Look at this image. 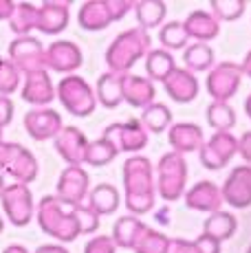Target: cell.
Segmentation results:
<instances>
[{
	"mask_svg": "<svg viewBox=\"0 0 251 253\" xmlns=\"http://www.w3.org/2000/svg\"><path fill=\"white\" fill-rule=\"evenodd\" d=\"M36 218L46 236L60 242H73L80 233H93L99 229V216L86 205H69L53 196L40 198Z\"/></svg>",
	"mask_w": 251,
	"mask_h": 253,
	"instance_id": "1",
	"label": "cell"
},
{
	"mask_svg": "<svg viewBox=\"0 0 251 253\" xmlns=\"http://www.w3.org/2000/svg\"><path fill=\"white\" fill-rule=\"evenodd\" d=\"M126 205L132 213H146L154 203L152 168L143 157H132L124 163Z\"/></svg>",
	"mask_w": 251,
	"mask_h": 253,
	"instance_id": "2",
	"label": "cell"
},
{
	"mask_svg": "<svg viewBox=\"0 0 251 253\" xmlns=\"http://www.w3.org/2000/svg\"><path fill=\"white\" fill-rule=\"evenodd\" d=\"M148 46H150V36L143 29H128L119 33L106 51V64L110 73L126 75L130 66L148 51Z\"/></svg>",
	"mask_w": 251,
	"mask_h": 253,
	"instance_id": "3",
	"label": "cell"
},
{
	"mask_svg": "<svg viewBox=\"0 0 251 253\" xmlns=\"http://www.w3.org/2000/svg\"><path fill=\"white\" fill-rule=\"evenodd\" d=\"M0 172L11 176L16 183L29 185L38 178V159L22 143L0 141Z\"/></svg>",
	"mask_w": 251,
	"mask_h": 253,
	"instance_id": "4",
	"label": "cell"
},
{
	"mask_svg": "<svg viewBox=\"0 0 251 253\" xmlns=\"http://www.w3.org/2000/svg\"><path fill=\"white\" fill-rule=\"evenodd\" d=\"M55 97L62 101L66 110L73 117H88L93 115L97 106V97L90 84L80 75H64L60 84L55 86Z\"/></svg>",
	"mask_w": 251,
	"mask_h": 253,
	"instance_id": "5",
	"label": "cell"
},
{
	"mask_svg": "<svg viewBox=\"0 0 251 253\" xmlns=\"http://www.w3.org/2000/svg\"><path fill=\"white\" fill-rule=\"evenodd\" d=\"M0 203H2L4 216L13 227H27L36 216V203H33V194L29 189V185H7L0 194Z\"/></svg>",
	"mask_w": 251,
	"mask_h": 253,
	"instance_id": "6",
	"label": "cell"
},
{
	"mask_svg": "<svg viewBox=\"0 0 251 253\" xmlns=\"http://www.w3.org/2000/svg\"><path fill=\"white\" fill-rule=\"evenodd\" d=\"M44 51L42 42L33 36L25 38H16V40L9 44V62L22 73V77L29 73H36L46 69L44 66Z\"/></svg>",
	"mask_w": 251,
	"mask_h": 253,
	"instance_id": "7",
	"label": "cell"
},
{
	"mask_svg": "<svg viewBox=\"0 0 251 253\" xmlns=\"http://www.w3.org/2000/svg\"><path fill=\"white\" fill-rule=\"evenodd\" d=\"M88 172L82 165H66L57 178L55 196L69 205H82V201L88 196Z\"/></svg>",
	"mask_w": 251,
	"mask_h": 253,
	"instance_id": "8",
	"label": "cell"
},
{
	"mask_svg": "<svg viewBox=\"0 0 251 253\" xmlns=\"http://www.w3.org/2000/svg\"><path fill=\"white\" fill-rule=\"evenodd\" d=\"M25 124L27 134L33 141H49L55 139L60 134V130L64 128L62 126V117L57 110L53 108H31L22 119Z\"/></svg>",
	"mask_w": 251,
	"mask_h": 253,
	"instance_id": "9",
	"label": "cell"
},
{
	"mask_svg": "<svg viewBox=\"0 0 251 253\" xmlns=\"http://www.w3.org/2000/svg\"><path fill=\"white\" fill-rule=\"evenodd\" d=\"M44 66L55 73L73 75V71H77L82 66L80 46L71 40H55L44 51Z\"/></svg>",
	"mask_w": 251,
	"mask_h": 253,
	"instance_id": "10",
	"label": "cell"
},
{
	"mask_svg": "<svg viewBox=\"0 0 251 253\" xmlns=\"http://www.w3.org/2000/svg\"><path fill=\"white\" fill-rule=\"evenodd\" d=\"M104 137L117 148V152H137L146 145V128L132 119L126 124H113L104 130Z\"/></svg>",
	"mask_w": 251,
	"mask_h": 253,
	"instance_id": "11",
	"label": "cell"
},
{
	"mask_svg": "<svg viewBox=\"0 0 251 253\" xmlns=\"http://www.w3.org/2000/svg\"><path fill=\"white\" fill-rule=\"evenodd\" d=\"M159 172H161V196L166 201H176L187 178V165L178 154H163Z\"/></svg>",
	"mask_w": 251,
	"mask_h": 253,
	"instance_id": "12",
	"label": "cell"
},
{
	"mask_svg": "<svg viewBox=\"0 0 251 253\" xmlns=\"http://www.w3.org/2000/svg\"><path fill=\"white\" fill-rule=\"evenodd\" d=\"M20 97L31 106L38 108H44L55 99V86L51 82V75L46 69L29 73L22 80V88H20Z\"/></svg>",
	"mask_w": 251,
	"mask_h": 253,
	"instance_id": "13",
	"label": "cell"
},
{
	"mask_svg": "<svg viewBox=\"0 0 251 253\" xmlns=\"http://www.w3.org/2000/svg\"><path fill=\"white\" fill-rule=\"evenodd\" d=\"M57 154L66 161V165H82L86 157V148H88V139L75 126H64L55 139H53Z\"/></svg>",
	"mask_w": 251,
	"mask_h": 253,
	"instance_id": "14",
	"label": "cell"
},
{
	"mask_svg": "<svg viewBox=\"0 0 251 253\" xmlns=\"http://www.w3.org/2000/svg\"><path fill=\"white\" fill-rule=\"evenodd\" d=\"M69 27V2L66 0H44L38 7V29L46 36H57Z\"/></svg>",
	"mask_w": 251,
	"mask_h": 253,
	"instance_id": "15",
	"label": "cell"
},
{
	"mask_svg": "<svg viewBox=\"0 0 251 253\" xmlns=\"http://www.w3.org/2000/svg\"><path fill=\"white\" fill-rule=\"evenodd\" d=\"M234 152H238V141L227 132H216L214 139L201 148V163L207 169H218L227 165Z\"/></svg>",
	"mask_w": 251,
	"mask_h": 253,
	"instance_id": "16",
	"label": "cell"
},
{
	"mask_svg": "<svg viewBox=\"0 0 251 253\" xmlns=\"http://www.w3.org/2000/svg\"><path fill=\"white\" fill-rule=\"evenodd\" d=\"M240 71L243 69L231 64V62L220 64L218 69L207 77V90H209V95L216 97V101H227L240 84Z\"/></svg>",
	"mask_w": 251,
	"mask_h": 253,
	"instance_id": "17",
	"label": "cell"
},
{
	"mask_svg": "<svg viewBox=\"0 0 251 253\" xmlns=\"http://www.w3.org/2000/svg\"><path fill=\"white\" fill-rule=\"evenodd\" d=\"M77 22L86 31H101V29H106L110 22H115L110 2H106V0H90V2L82 4L80 13H77Z\"/></svg>",
	"mask_w": 251,
	"mask_h": 253,
	"instance_id": "18",
	"label": "cell"
},
{
	"mask_svg": "<svg viewBox=\"0 0 251 253\" xmlns=\"http://www.w3.org/2000/svg\"><path fill=\"white\" fill-rule=\"evenodd\" d=\"M225 201L234 207L251 205V168H236L225 183Z\"/></svg>",
	"mask_w": 251,
	"mask_h": 253,
	"instance_id": "19",
	"label": "cell"
},
{
	"mask_svg": "<svg viewBox=\"0 0 251 253\" xmlns=\"http://www.w3.org/2000/svg\"><path fill=\"white\" fill-rule=\"evenodd\" d=\"M122 90H124V101L132 106H143L148 108L150 101L154 99V86L152 82H148L146 77H137V75H126L122 77Z\"/></svg>",
	"mask_w": 251,
	"mask_h": 253,
	"instance_id": "20",
	"label": "cell"
},
{
	"mask_svg": "<svg viewBox=\"0 0 251 253\" xmlns=\"http://www.w3.org/2000/svg\"><path fill=\"white\" fill-rule=\"evenodd\" d=\"M163 84H166V92L174 101H192L199 95V82H196V77L190 71L174 69V73Z\"/></svg>",
	"mask_w": 251,
	"mask_h": 253,
	"instance_id": "21",
	"label": "cell"
},
{
	"mask_svg": "<svg viewBox=\"0 0 251 253\" xmlns=\"http://www.w3.org/2000/svg\"><path fill=\"white\" fill-rule=\"evenodd\" d=\"M122 77L117 73H104L97 82V90H95V97L104 108H117L124 101V90H122Z\"/></svg>",
	"mask_w": 251,
	"mask_h": 253,
	"instance_id": "22",
	"label": "cell"
},
{
	"mask_svg": "<svg viewBox=\"0 0 251 253\" xmlns=\"http://www.w3.org/2000/svg\"><path fill=\"white\" fill-rule=\"evenodd\" d=\"M88 207L93 209L97 216H108L115 213L119 207V192L117 187L108 183H101L88 192Z\"/></svg>",
	"mask_w": 251,
	"mask_h": 253,
	"instance_id": "23",
	"label": "cell"
},
{
	"mask_svg": "<svg viewBox=\"0 0 251 253\" xmlns=\"http://www.w3.org/2000/svg\"><path fill=\"white\" fill-rule=\"evenodd\" d=\"M220 201H223V198H220V189L209 181L199 183L190 192V196H187V205L190 207L201 209V211H214V213H216V209H218Z\"/></svg>",
	"mask_w": 251,
	"mask_h": 253,
	"instance_id": "24",
	"label": "cell"
},
{
	"mask_svg": "<svg viewBox=\"0 0 251 253\" xmlns=\"http://www.w3.org/2000/svg\"><path fill=\"white\" fill-rule=\"evenodd\" d=\"M9 27L18 38H25L38 29V7L31 2H18L9 18Z\"/></svg>",
	"mask_w": 251,
	"mask_h": 253,
	"instance_id": "25",
	"label": "cell"
},
{
	"mask_svg": "<svg viewBox=\"0 0 251 253\" xmlns=\"http://www.w3.org/2000/svg\"><path fill=\"white\" fill-rule=\"evenodd\" d=\"M148 227L141 225L137 218L132 216H126V218H119L117 225H115V231H113V240L117 247H124V249H134V245L139 242L141 233L146 231Z\"/></svg>",
	"mask_w": 251,
	"mask_h": 253,
	"instance_id": "26",
	"label": "cell"
},
{
	"mask_svg": "<svg viewBox=\"0 0 251 253\" xmlns=\"http://www.w3.org/2000/svg\"><path fill=\"white\" fill-rule=\"evenodd\" d=\"M183 27H185L187 38L192 36V38H199V40H211L218 33V20L203 11H194Z\"/></svg>",
	"mask_w": 251,
	"mask_h": 253,
	"instance_id": "27",
	"label": "cell"
},
{
	"mask_svg": "<svg viewBox=\"0 0 251 253\" xmlns=\"http://www.w3.org/2000/svg\"><path fill=\"white\" fill-rule=\"evenodd\" d=\"M170 139H172V145H174L176 150H181V152H192V150L203 145L201 128L194 124L174 126V128L170 130Z\"/></svg>",
	"mask_w": 251,
	"mask_h": 253,
	"instance_id": "28",
	"label": "cell"
},
{
	"mask_svg": "<svg viewBox=\"0 0 251 253\" xmlns=\"http://www.w3.org/2000/svg\"><path fill=\"white\" fill-rule=\"evenodd\" d=\"M170 124H172V113L163 104H150L141 115V126L146 128V132L150 130V132L159 134L163 130H167Z\"/></svg>",
	"mask_w": 251,
	"mask_h": 253,
	"instance_id": "29",
	"label": "cell"
},
{
	"mask_svg": "<svg viewBox=\"0 0 251 253\" xmlns=\"http://www.w3.org/2000/svg\"><path fill=\"white\" fill-rule=\"evenodd\" d=\"M117 148L110 143L106 137H101L97 141H88V148H86V157L84 163L93 165V168H101V165H108L117 157Z\"/></svg>",
	"mask_w": 251,
	"mask_h": 253,
	"instance_id": "30",
	"label": "cell"
},
{
	"mask_svg": "<svg viewBox=\"0 0 251 253\" xmlns=\"http://www.w3.org/2000/svg\"><path fill=\"white\" fill-rule=\"evenodd\" d=\"M146 71L152 80L166 82L174 73V57L166 51H150L146 60Z\"/></svg>",
	"mask_w": 251,
	"mask_h": 253,
	"instance_id": "31",
	"label": "cell"
},
{
	"mask_svg": "<svg viewBox=\"0 0 251 253\" xmlns=\"http://www.w3.org/2000/svg\"><path fill=\"white\" fill-rule=\"evenodd\" d=\"M236 231V218L227 211H216L209 220L205 222V236L214 238V240H227Z\"/></svg>",
	"mask_w": 251,
	"mask_h": 253,
	"instance_id": "32",
	"label": "cell"
},
{
	"mask_svg": "<svg viewBox=\"0 0 251 253\" xmlns=\"http://www.w3.org/2000/svg\"><path fill=\"white\" fill-rule=\"evenodd\" d=\"M207 121H209V126L216 128L218 132H227V130L234 128L236 113L227 101H214V104L207 108Z\"/></svg>",
	"mask_w": 251,
	"mask_h": 253,
	"instance_id": "33",
	"label": "cell"
},
{
	"mask_svg": "<svg viewBox=\"0 0 251 253\" xmlns=\"http://www.w3.org/2000/svg\"><path fill=\"white\" fill-rule=\"evenodd\" d=\"M134 11H137V20L141 27L152 29L166 18V4L157 0H146V2L134 4Z\"/></svg>",
	"mask_w": 251,
	"mask_h": 253,
	"instance_id": "34",
	"label": "cell"
},
{
	"mask_svg": "<svg viewBox=\"0 0 251 253\" xmlns=\"http://www.w3.org/2000/svg\"><path fill=\"white\" fill-rule=\"evenodd\" d=\"M22 84V73L9 62V57H0V95H13Z\"/></svg>",
	"mask_w": 251,
	"mask_h": 253,
	"instance_id": "35",
	"label": "cell"
},
{
	"mask_svg": "<svg viewBox=\"0 0 251 253\" xmlns=\"http://www.w3.org/2000/svg\"><path fill=\"white\" fill-rule=\"evenodd\" d=\"M183 60H185V64L190 66L192 71H207L211 64H214V53H211V48L205 46V44H194L185 51Z\"/></svg>",
	"mask_w": 251,
	"mask_h": 253,
	"instance_id": "36",
	"label": "cell"
},
{
	"mask_svg": "<svg viewBox=\"0 0 251 253\" xmlns=\"http://www.w3.org/2000/svg\"><path fill=\"white\" fill-rule=\"evenodd\" d=\"M159 40H161V44L167 46V48H181L187 42L185 27H183L181 22L166 24V27L161 29V33H159Z\"/></svg>",
	"mask_w": 251,
	"mask_h": 253,
	"instance_id": "37",
	"label": "cell"
},
{
	"mask_svg": "<svg viewBox=\"0 0 251 253\" xmlns=\"http://www.w3.org/2000/svg\"><path fill=\"white\" fill-rule=\"evenodd\" d=\"M211 11L216 13V20H236L240 13L245 11V2H236V0H220V2H211Z\"/></svg>",
	"mask_w": 251,
	"mask_h": 253,
	"instance_id": "38",
	"label": "cell"
},
{
	"mask_svg": "<svg viewBox=\"0 0 251 253\" xmlns=\"http://www.w3.org/2000/svg\"><path fill=\"white\" fill-rule=\"evenodd\" d=\"M117 245L110 236H97L93 240H88V245L84 247V253H115Z\"/></svg>",
	"mask_w": 251,
	"mask_h": 253,
	"instance_id": "39",
	"label": "cell"
},
{
	"mask_svg": "<svg viewBox=\"0 0 251 253\" xmlns=\"http://www.w3.org/2000/svg\"><path fill=\"white\" fill-rule=\"evenodd\" d=\"M13 119V101L11 97H2L0 95V124L7 128Z\"/></svg>",
	"mask_w": 251,
	"mask_h": 253,
	"instance_id": "40",
	"label": "cell"
},
{
	"mask_svg": "<svg viewBox=\"0 0 251 253\" xmlns=\"http://www.w3.org/2000/svg\"><path fill=\"white\" fill-rule=\"evenodd\" d=\"M238 152L243 154V157L251 163V132H247L243 139H240V143H238Z\"/></svg>",
	"mask_w": 251,
	"mask_h": 253,
	"instance_id": "41",
	"label": "cell"
},
{
	"mask_svg": "<svg viewBox=\"0 0 251 253\" xmlns=\"http://www.w3.org/2000/svg\"><path fill=\"white\" fill-rule=\"evenodd\" d=\"M13 9H16V2H11V0H0V20H7L9 22Z\"/></svg>",
	"mask_w": 251,
	"mask_h": 253,
	"instance_id": "42",
	"label": "cell"
},
{
	"mask_svg": "<svg viewBox=\"0 0 251 253\" xmlns=\"http://www.w3.org/2000/svg\"><path fill=\"white\" fill-rule=\"evenodd\" d=\"M33 253H71V251L62 245H42V247H38Z\"/></svg>",
	"mask_w": 251,
	"mask_h": 253,
	"instance_id": "43",
	"label": "cell"
},
{
	"mask_svg": "<svg viewBox=\"0 0 251 253\" xmlns=\"http://www.w3.org/2000/svg\"><path fill=\"white\" fill-rule=\"evenodd\" d=\"M2 253H31V251H29L25 245H9Z\"/></svg>",
	"mask_w": 251,
	"mask_h": 253,
	"instance_id": "44",
	"label": "cell"
},
{
	"mask_svg": "<svg viewBox=\"0 0 251 253\" xmlns=\"http://www.w3.org/2000/svg\"><path fill=\"white\" fill-rule=\"evenodd\" d=\"M243 71H245V73H247V75L251 77V51H249L247 60H245V64H243Z\"/></svg>",
	"mask_w": 251,
	"mask_h": 253,
	"instance_id": "45",
	"label": "cell"
},
{
	"mask_svg": "<svg viewBox=\"0 0 251 253\" xmlns=\"http://www.w3.org/2000/svg\"><path fill=\"white\" fill-rule=\"evenodd\" d=\"M4 187H7V185H4V176H2V172H0V194H2Z\"/></svg>",
	"mask_w": 251,
	"mask_h": 253,
	"instance_id": "46",
	"label": "cell"
},
{
	"mask_svg": "<svg viewBox=\"0 0 251 253\" xmlns=\"http://www.w3.org/2000/svg\"><path fill=\"white\" fill-rule=\"evenodd\" d=\"M245 108H247V115L251 117V95H249V99H247V104H245Z\"/></svg>",
	"mask_w": 251,
	"mask_h": 253,
	"instance_id": "47",
	"label": "cell"
},
{
	"mask_svg": "<svg viewBox=\"0 0 251 253\" xmlns=\"http://www.w3.org/2000/svg\"><path fill=\"white\" fill-rule=\"evenodd\" d=\"M2 231H4V218H2V213H0V236H2Z\"/></svg>",
	"mask_w": 251,
	"mask_h": 253,
	"instance_id": "48",
	"label": "cell"
},
{
	"mask_svg": "<svg viewBox=\"0 0 251 253\" xmlns=\"http://www.w3.org/2000/svg\"><path fill=\"white\" fill-rule=\"evenodd\" d=\"M2 132H4V126L0 124V141H2Z\"/></svg>",
	"mask_w": 251,
	"mask_h": 253,
	"instance_id": "49",
	"label": "cell"
},
{
	"mask_svg": "<svg viewBox=\"0 0 251 253\" xmlns=\"http://www.w3.org/2000/svg\"><path fill=\"white\" fill-rule=\"evenodd\" d=\"M247 253H251V247H249V251H247Z\"/></svg>",
	"mask_w": 251,
	"mask_h": 253,
	"instance_id": "50",
	"label": "cell"
}]
</instances>
